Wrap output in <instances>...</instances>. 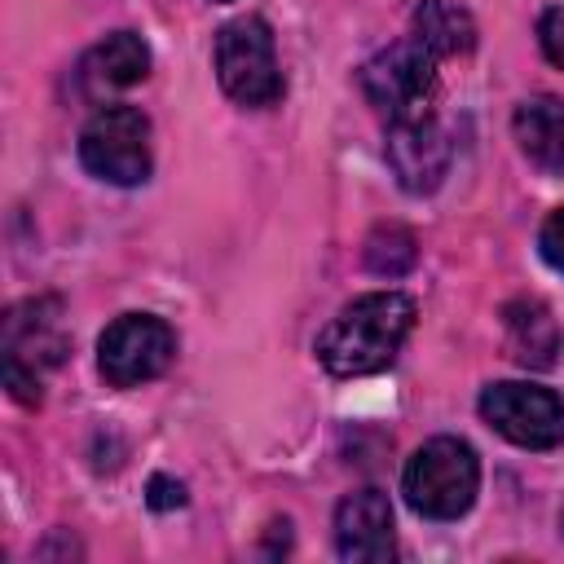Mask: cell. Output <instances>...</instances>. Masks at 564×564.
Returning <instances> with one entry per match:
<instances>
[{
  "label": "cell",
  "mask_w": 564,
  "mask_h": 564,
  "mask_svg": "<svg viewBox=\"0 0 564 564\" xmlns=\"http://www.w3.org/2000/svg\"><path fill=\"white\" fill-rule=\"evenodd\" d=\"M405 502L427 520H458L480 494V458L458 436H432L401 471Z\"/></svg>",
  "instance_id": "obj_2"
},
{
  "label": "cell",
  "mask_w": 564,
  "mask_h": 564,
  "mask_svg": "<svg viewBox=\"0 0 564 564\" xmlns=\"http://www.w3.org/2000/svg\"><path fill=\"white\" fill-rule=\"evenodd\" d=\"M79 163L106 185H141L150 176V119L137 106H97L79 132Z\"/></svg>",
  "instance_id": "obj_5"
},
{
  "label": "cell",
  "mask_w": 564,
  "mask_h": 564,
  "mask_svg": "<svg viewBox=\"0 0 564 564\" xmlns=\"http://www.w3.org/2000/svg\"><path fill=\"white\" fill-rule=\"evenodd\" d=\"M154 511H172V507H181L185 502V485L181 480H172V476H154L150 480V498H145Z\"/></svg>",
  "instance_id": "obj_18"
},
{
  "label": "cell",
  "mask_w": 564,
  "mask_h": 564,
  "mask_svg": "<svg viewBox=\"0 0 564 564\" xmlns=\"http://www.w3.org/2000/svg\"><path fill=\"white\" fill-rule=\"evenodd\" d=\"M414 300L401 295V291H370V295H357L352 304H344L330 326L317 335V361L339 375V379H352V375H375L383 366L397 361L401 344L410 339L414 330Z\"/></svg>",
  "instance_id": "obj_1"
},
{
  "label": "cell",
  "mask_w": 564,
  "mask_h": 564,
  "mask_svg": "<svg viewBox=\"0 0 564 564\" xmlns=\"http://www.w3.org/2000/svg\"><path fill=\"white\" fill-rule=\"evenodd\" d=\"M176 357V330L154 313H123L97 339V370L110 388H141Z\"/></svg>",
  "instance_id": "obj_7"
},
{
  "label": "cell",
  "mask_w": 564,
  "mask_h": 564,
  "mask_svg": "<svg viewBox=\"0 0 564 564\" xmlns=\"http://www.w3.org/2000/svg\"><path fill=\"white\" fill-rule=\"evenodd\" d=\"M511 132H516L529 163H538L542 172L564 167V106H560V97H551V93L524 97L511 115Z\"/></svg>",
  "instance_id": "obj_13"
},
{
  "label": "cell",
  "mask_w": 564,
  "mask_h": 564,
  "mask_svg": "<svg viewBox=\"0 0 564 564\" xmlns=\"http://www.w3.org/2000/svg\"><path fill=\"white\" fill-rule=\"evenodd\" d=\"M538 247H542V260H546L555 273H564V207L546 216V225H542V234H538Z\"/></svg>",
  "instance_id": "obj_17"
},
{
  "label": "cell",
  "mask_w": 564,
  "mask_h": 564,
  "mask_svg": "<svg viewBox=\"0 0 564 564\" xmlns=\"http://www.w3.org/2000/svg\"><path fill=\"white\" fill-rule=\"evenodd\" d=\"M502 330H507V352L524 366V370H546L555 366L564 335L551 317V308L533 295H520L511 304H502Z\"/></svg>",
  "instance_id": "obj_11"
},
{
  "label": "cell",
  "mask_w": 564,
  "mask_h": 564,
  "mask_svg": "<svg viewBox=\"0 0 564 564\" xmlns=\"http://www.w3.org/2000/svg\"><path fill=\"white\" fill-rule=\"evenodd\" d=\"M335 551L357 564H383L397 555L392 538V502L383 489L366 485L339 498L335 507Z\"/></svg>",
  "instance_id": "obj_10"
},
{
  "label": "cell",
  "mask_w": 564,
  "mask_h": 564,
  "mask_svg": "<svg viewBox=\"0 0 564 564\" xmlns=\"http://www.w3.org/2000/svg\"><path fill=\"white\" fill-rule=\"evenodd\" d=\"M410 35L436 57H463L476 48V22L454 0H419L410 18Z\"/></svg>",
  "instance_id": "obj_14"
},
{
  "label": "cell",
  "mask_w": 564,
  "mask_h": 564,
  "mask_svg": "<svg viewBox=\"0 0 564 564\" xmlns=\"http://www.w3.org/2000/svg\"><path fill=\"white\" fill-rule=\"evenodd\" d=\"M361 260H366V269L379 273V278H401V273L414 269L419 242H414V234H410L405 225H375V229L366 234Z\"/></svg>",
  "instance_id": "obj_15"
},
{
  "label": "cell",
  "mask_w": 564,
  "mask_h": 564,
  "mask_svg": "<svg viewBox=\"0 0 564 564\" xmlns=\"http://www.w3.org/2000/svg\"><path fill=\"white\" fill-rule=\"evenodd\" d=\"M388 163L405 194H432L449 172V137L432 115L392 119L388 128Z\"/></svg>",
  "instance_id": "obj_9"
},
{
  "label": "cell",
  "mask_w": 564,
  "mask_h": 564,
  "mask_svg": "<svg viewBox=\"0 0 564 564\" xmlns=\"http://www.w3.org/2000/svg\"><path fill=\"white\" fill-rule=\"evenodd\" d=\"M436 53H427L414 35L379 48L366 66H361V93L375 110L392 119H414L427 115L432 93H436Z\"/></svg>",
  "instance_id": "obj_6"
},
{
  "label": "cell",
  "mask_w": 564,
  "mask_h": 564,
  "mask_svg": "<svg viewBox=\"0 0 564 564\" xmlns=\"http://www.w3.org/2000/svg\"><path fill=\"white\" fill-rule=\"evenodd\" d=\"M216 79L247 110L273 106L282 97L278 48H273V31L264 18L247 13L216 31Z\"/></svg>",
  "instance_id": "obj_4"
},
{
  "label": "cell",
  "mask_w": 564,
  "mask_h": 564,
  "mask_svg": "<svg viewBox=\"0 0 564 564\" xmlns=\"http://www.w3.org/2000/svg\"><path fill=\"white\" fill-rule=\"evenodd\" d=\"M538 44L546 53V62H555L564 70V0L551 4L542 18H538Z\"/></svg>",
  "instance_id": "obj_16"
},
{
  "label": "cell",
  "mask_w": 564,
  "mask_h": 564,
  "mask_svg": "<svg viewBox=\"0 0 564 564\" xmlns=\"http://www.w3.org/2000/svg\"><path fill=\"white\" fill-rule=\"evenodd\" d=\"M150 75V44L137 31H110L101 44H93L79 62V79L88 93H115L132 88Z\"/></svg>",
  "instance_id": "obj_12"
},
{
  "label": "cell",
  "mask_w": 564,
  "mask_h": 564,
  "mask_svg": "<svg viewBox=\"0 0 564 564\" xmlns=\"http://www.w3.org/2000/svg\"><path fill=\"white\" fill-rule=\"evenodd\" d=\"M480 414L511 445H524V449H555V445H564V401L551 388L516 383V379L489 383L480 392Z\"/></svg>",
  "instance_id": "obj_8"
},
{
  "label": "cell",
  "mask_w": 564,
  "mask_h": 564,
  "mask_svg": "<svg viewBox=\"0 0 564 564\" xmlns=\"http://www.w3.org/2000/svg\"><path fill=\"white\" fill-rule=\"evenodd\" d=\"M66 335H62V304L53 295L22 300L4 313V388L22 405L44 401V370L62 366Z\"/></svg>",
  "instance_id": "obj_3"
}]
</instances>
